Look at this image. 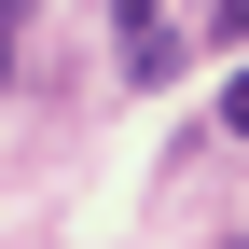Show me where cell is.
<instances>
[{
  "mask_svg": "<svg viewBox=\"0 0 249 249\" xmlns=\"http://www.w3.org/2000/svg\"><path fill=\"white\" fill-rule=\"evenodd\" d=\"M14 28H28V0H0V83H14Z\"/></svg>",
  "mask_w": 249,
  "mask_h": 249,
  "instance_id": "7a4b0ae2",
  "label": "cell"
},
{
  "mask_svg": "<svg viewBox=\"0 0 249 249\" xmlns=\"http://www.w3.org/2000/svg\"><path fill=\"white\" fill-rule=\"evenodd\" d=\"M222 124H235V139H249V70H235V83H222Z\"/></svg>",
  "mask_w": 249,
  "mask_h": 249,
  "instance_id": "3957f363",
  "label": "cell"
},
{
  "mask_svg": "<svg viewBox=\"0 0 249 249\" xmlns=\"http://www.w3.org/2000/svg\"><path fill=\"white\" fill-rule=\"evenodd\" d=\"M111 42H124V83H166L180 70V14L166 0H111Z\"/></svg>",
  "mask_w": 249,
  "mask_h": 249,
  "instance_id": "6da1fadb",
  "label": "cell"
}]
</instances>
